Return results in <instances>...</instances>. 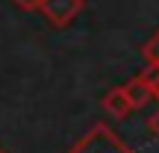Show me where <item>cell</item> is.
I'll use <instances>...</instances> for the list:
<instances>
[{
	"label": "cell",
	"instance_id": "cell-5",
	"mask_svg": "<svg viewBox=\"0 0 159 153\" xmlns=\"http://www.w3.org/2000/svg\"><path fill=\"white\" fill-rule=\"evenodd\" d=\"M142 56H144V62H148V65L159 68V29H156L153 35H150L148 41H144V47H142Z\"/></svg>",
	"mask_w": 159,
	"mask_h": 153
},
{
	"label": "cell",
	"instance_id": "cell-4",
	"mask_svg": "<svg viewBox=\"0 0 159 153\" xmlns=\"http://www.w3.org/2000/svg\"><path fill=\"white\" fill-rule=\"evenodd\" d=\"M103 106H106V109H109L112 115L124 118V115H127V112L133 109V103H130V97H127V91H124V88H115V91H109V94H106Z\"/></svg>",
	"mask_w": 159,
	"mask_h": 153
},
{
	"label": "cell",
	"instance_id": "cell-7",
	"mask_svg": "<svg viewBox=\"0 0 159 153\" xmlns=\"http://www.w3.org/2000/svg\"><path fill=\"white\" fill-rule=\"evenodd\" d=\"M148 127H150V133H153V136L159 138V112H153V118L148 121Z\"/></svg>",
	"mask_w": 159,
	"mask_h": 153
},
{
	"label": "cell",
	"instance_id": "cell-1",
	"mask_svg": "<svg viewBox=\"0 0 159 153\" xmlns=\"http://www.w3.org/2000/svg\"><path fill=\"white\" fill-rule=\"evenodd\" d=\"M71 153H133V150L127 147V144L121 142L109 127L97 124V127H91V133H89V136H85Z\"/></svg>",
	"mask_w": 159,
	"mask_h": 153
},
{
	"label": "cell",
	"instance_id": "cell-6",
	"mask_svg": "<svg viewBox=\"0 0 159 153\" xmlns=\"http://www.w3.org/2000/svg\"><path fill=\"white\" fill-rule=\"evenodd\" d=\"M144 83L150 85V94L153 97H159V68H153V65H148V71H144Z\"/></svg>",
	"mask_w": 159,
	"mask_h": 153
},
{
	"label": "cell",
	"instance_id": "cell-2",
	"mask_svg": "<svg viewBox=\"0 0 159 153\" xmlns=\"http://www.w3.org/2000/svg\"><path fill=\"white\" fill-rule=\"evenodd\" d=\"M83 9V0H44V12L53 24H68Z\"/></svg>",
	"mask_w": 159,
	"mask_h": 153
},
{
	"label": "cell",
	"instance_id": "cell-3",
	"mask_svg": "<svg viewBox=\"0 0 159 153\" xmlns=\"http://www.w3.org/2000/svg\"><path fill=\"white\" fill-rule=\"evenodd\" d=\"M124 91H127V97H130V103H133V109L136 106H144V103L150 100V85L144 83V77H136V79H130V83L124 85Z\"/></svg>",
	"mask_w": 159,
	"mask_h": 153
}]
</instances>
